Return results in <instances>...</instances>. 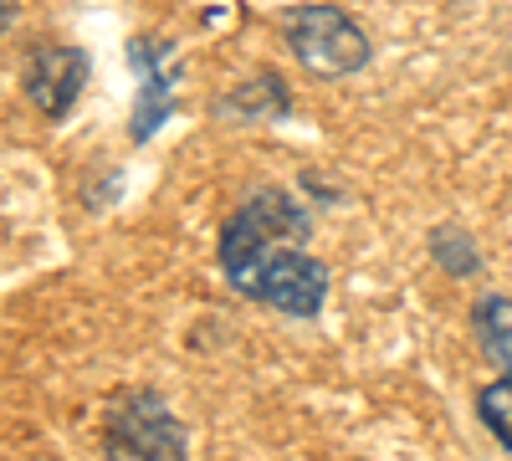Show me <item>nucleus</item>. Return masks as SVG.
Masks as SVG:
<instances>
[{"label": "nucleus", "instance_id": "39448f33", "mask_svg": "<svg viewBox=\"0 0 512 461\" xmlns=\"http://www.w3.org/2000/svg\"><path fill=\"white\" fill-rule=\"evenodd\" d=\"M256 303H267L287 318H318L328 303V267L308 257L303 246H277L256 287Z\"/></svg>", "mask_w": 512, "mask_h": 461}, {"label": "nucleus", "instance_id": "f257e3e1", "mask_svg": "<svg viewBox=\"0 0 512 461\" xmlns=\"http://www.w3.org/2000/svg\"><path fill=\"white\" fill-rule=\"evenodd\" d=\"M308 231H313V216L292 190H282V185L251 190L231 211V221L221 226V272H226V282L241 292V298L256 303V287H262V272L272 262V251L277 246H303Z\"/></svg>", "mask_w": 512, "mask_h": 461}, {"label": "nucleus", "instance_id": "7ed1b4c3", "mask_svg": "<svg viewBox=\"0 0 512 461\" xmlns=\"http://www.w3.org/2000/svg\"><path fill=\"white\" fill-rule=\"evenodd\" d=\"M108 461H185L190 436L159 390H118L103 410Z\"/></svg>", "mask_w": 512, "mask_h": 461}, {"label": "nucleus", "instance_id": "9b49d317", "mask_svg": "<svg viewBox=\"0 0 512 461\" xmlns=\"http://www.w3.org/2000/svg\"><path fill=\"white\" fill-rule=\"evenodd\" d=\"M6 26H16V0H6Z\"/></svg>", "mask_w": 512, "mask_h": 461}, {"label": "nucleus", "instance_id": "f03ea898", "mask_svg": "<svg viewBox=\"0 0 512 461\" xmlns=\"http://www.w3.org/2000/svg\"><path fill=\"white\" fill-rule=\"evenodd\" d=\"M282 41L297 57V67H308V77L318 82L354 77L374 57V41L364 36V26L338 6H292L282 16Z\"/></svg>", "mask_w": 512, "mask_h": 461}, {"label": "nucleus", "instance_id": "0eeeda50", "mask_svg": "<svg viewBox=\"0 0 512 461\" xmlns=\"http://www.w3.org/2000/svg\"><path fill=\"white\" fill-rule=\"evenodd\" d=\"M221 113H231V118H282V113H292V93L277 72L262 67V72H251L236 93L221 98Z\"/></svg>", "mask_w": 512, "mask_h": 461}, {"label": "nucleus", "instance_id": "423d86ee", "mask_svg": "<svg viewBox=\"0 0 512 461\" xmlns=\"http://www.w3.org/2000/svg\"><path fill=\"white\" fill-rule=\"evenodd\" d=\"M128 57L139 72V103L128 118V134L139 144L159 134V123L175 113V88H180V67H175V41H154V36H134Z\"/></svg>", "mask_w": 512, "mask_h": 461}, {"label": "nucleus", "instance_id": "1a4fd4ad", "mask_svg": "<svg viewBox=\"0 0 512 461\" xmlns=\"http://www.w3.org/2000/svg\"><path fill=\"white\" fill-rule=\"evenodd\" d=\"M431 257L451 277H477L482 272V251L472 246V236H466L461 226H436L431 231Z\"/></svg>", "mask_w": 512, "mask_h": 461}, {"label": "nucleus", "instance_id": "20e7f679", "mask_svg": "<svg viewBox=\"0 0 512 461\" xmlns=\"http://www.w3.org/2000/svg\"><path fill=\"white\" fill-rule=\"evenodd\" d=\"M88 88V52L67 47V41H41L21 62V93L31 98V108H41L47 118H67Z\"/></svg>", "mask_w": 512, "mask_h": 461}, {"label": "nucleus", "instance_id": "9d476101", "mask_svg": "<svg viewBox=\"0 0 512 461\" xmlns=\"http://www.w3.org/2000/svg\"><path fill=\"white\" fill-rule=\"evenodd\" d=\"M477 421L497 436V446L512 451V374H497L492 385L477 390Z\"/></svg>", "mask_w": 512, "mask_h": 461}, {"label": "nucleus", "instance_id": "6e6552de", "mask_svg": "<svg viewBox=\"0 0 512 461\" xmlns=\"http://www.w3.org/2000/svg\"><path fill=\"white\" fill-rule=\"evenodd\" d=\"M472 328H477V344L482 354L512 374V298H502V292H487V298L472 308Z\"/></svg>", "mask_w": 512, "mask_h": 461}]
</instances>
